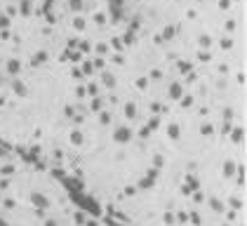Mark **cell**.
I'll use <instances>...</instances> for the list:
<instances>
[{"label":"cell","mask_w":247,"mask_h":226,"mask_svg":"<svg viewBox=\"0 0 247 226\" xmlns=\"http://www.w3.org/2000/svg\"><path fill=\"white\" fill-rule=\"evenodd\" d=\"M130 137H132V132H130L127 127H118L113 139H115V141H120V144H125V141H130Z\"/></svg>","instance_id":"cell-1"},{"label":"cell","mask_w":247,"mask_h":226,"mask_svg":"<svg viewBox=\"0 0 247 226\" xmlns=\"http://www.w3.org/2000/svg\"><path fill=\"white\" fill-rule=\"evenodd\" d=\"M125 116L134 118V116H137V106H134V104H127V106H125Z\"/></svg>","instance_id":"cell-2"},{"label":"cell","mask_w":247,"mask_h":226,"mask_svg":"<svg viewBox=\"0 0 247 226\" xmlns=\"http://www.w3.org/2000/svg\"><path fill=\"white\" fill-rule=\"evenodd\" d=\"M33 203H38V205H40V207H47V200L43 198V196H40V193H33Z\"/></svg>","instance_id":"cell-3"},{"label":"cell","mask_w":247,"mask_h":226,"mask_svg":"<svg viewBox=\"0 0 247 226\" xmlns=\"http://www.w3.org/2000/svg\"><path fill=\"white\" fill-rule=\"evenodd\" d=\"M71 141H73V144H82V132H78V130L71 132Z\"/></svg>","instance_id":"cell-4"},{"label":"cell","mask_w":247,"mask_h":226,"mask_svg":"<svg viewBox=\"0 0 247 226\" xmlns=\"http://www.w3.org/2000/svg\"><path fill=\"white\" fill-rule=\"evenodd\" d=\"M224 170H226L224 174H226V177H231V174H233V170H235V165L231 163V160H226V163H224Z\"/></svg>","instance_id":"cell-5"},{"label":"cell","mask_w":247,"mask_h":226,"mask_svg":"<svg viewBox=\"0 0 247 226\" xmlns=\"http://www.w3.org/2000/svg\"><path fill=\"white\" fill-rule=\"evenodd\" d=\"M167 132H169V137H172V139H179V125H169Z\"/></svg>","instance_id":"cell-6"},{"label":"cell","mask_w":247,"mask_h":226,"mask_svg":"<svg viewBox=\"0 0 247 226\" xmlns=\"http://www.w3.org/2000/svg\"><path fill=\"white\" fill-rule=\"evenodd\" d=\"M169 94H172V99H179V94H181V87H179V85H172V87H169Z\"/></svg>","instance_id":"cell-7"},{"label":"cell","mask_w":247,"mask_h":226,"mask_svg":"<svg viewBox=\"0 0 247 226\" xmlns=\"http://www.w3.org/2000/svg\"><path fill=\"white\" fill-rule=\"evenodd\" d=\"M200 132H203L205 137H210L212 132H214V127H212V125H203V127H200Z\"/></svg>","instance_id":"cell-8"},{"label":"cell","mask_w":247,"mask_h":226,"mask_svg":"<svg viewBox=\"0 0 247 226\" xmlns=\"http://www.w3.org/2000/svg\"><path fill=\"white\" fill-rule=\"evenodd\" d=\"M14 90H17L19 94H21V97H24V94H26V87H24V85H21V82H19V80L14 82Z\"/></svg>","instance_id":"cell-9"},{"label":"cell","mask_w":247,"mask_h":226,"mask_svg":"<svg viewBox=\"0 0 247 226\" xmlns=\"http://www.w3.org/2000/svg\"><path fill=\"white\" fill-rule=\"evenodd\" d=\"M233 141H242V130H233Z\"/></svg>","instance_id":"cell-10"},{"label":"cell","mask_w":247,"mask_h":226,"mask_svg":"<svg viewBox=\"0 0 247 226\" xmlns=\"http://www.w3.org/2000/svg\"><path fill=\"white\" fill-rule=\"evenodd\" d=\"M104 85H106V87H113V85H115L113 75H106V78H104Z\"/></svg>","instance_id":"cell-11"},{"label":"cell","mask_w":247,"mask_h":226,"mask_svg":"<svg viewBox=\"0 0 247 226\" xmlns=\"http://www.w3.org/2000/svg\"><path fill=\"white\" fill-rule=\"evenodd\" d=\"M212 207L217 210V212H224V207H221V203H219V200H212Z\"/></svg>","instance_id":"cell-12"},{"label":"cell","mask_w":247,"mask_h":226,"mask_svg":"<svg viewBox=\"0 0 247 226\" xmlns=\"http://www.w3.org/2000/svg\"><path fill=\"white\" fill-rule=\"evenodd\" d=\"M233 116V109H224V118H231Z\"/></svg>","instance_id":"cell-13"},{"label":"cell","mask_w":247,"mask_h":226,"mask_svg":"<svg viewBox=\"0 0 247 226\" xmlns=\"http://www.w3.org/2000/svg\"><path fill=\"white\" fill-rule=\"evenodd\" d=\"M45 226H59V224H57L54 219H47V221H45Z\"/></svg>","instance_id":"cell-14"}]
</instances>
